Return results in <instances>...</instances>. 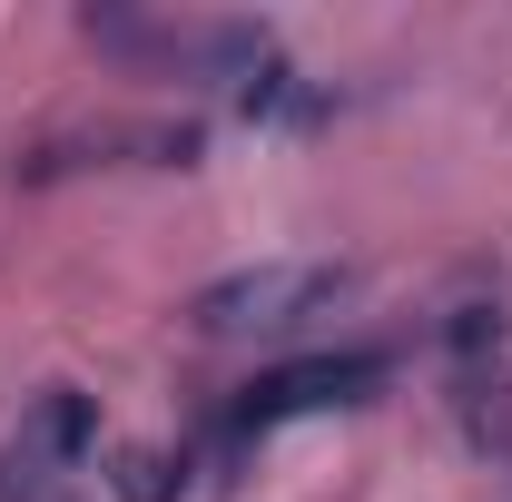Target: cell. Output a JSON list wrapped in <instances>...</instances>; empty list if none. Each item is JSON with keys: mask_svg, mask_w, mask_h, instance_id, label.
<instances>
[{"mask_svg": "<svg viewBox=\"0 0 512 502\" xmlns=\"http://www.w3.org/2000/svg\"><path fill=\"white\" fill-rule=\"evenodd\" d=\"M384 384V355H306V365H276V375H256L237 394V414H227V443H266L276 424H296V414H335V404H365Z\"/></svg>", "mask_w": 512, "mask_h": 502, "instance_id": "7a4b0ae2", "label": "cell"}, {"mask_svg": "<svg viewBox=\"0 0 512 502\" xmlns=\"http://www.w3.org/2000/svg\"><path fill=\"white\" fill-rule=\"evenodd\" d=\"M345 296V266L325 256H256V266H227L188 296V325L197 335H286Z\"/></svg>", "mask_w": 512, "mask_h": 502, "instance_id": "6da1fadb", "label": "cell"}, {"mask_svg": "<svg viewBox=\"0 0 512 502\" xmlns=\"http://www.w3.org/2000/svg\"><path fill=\"white\" fill-rule=\"evenodd\" d=\"M0 502H89V493H79V473H69L60 453H40V443L20 434L0 453Z\"/></svg>", "mask_w": 512, "mask_h": 502, "instance_id": "3957f363", "label": "cell"}, {"mask_svg": "<svg viewBox=\"0 0 512 502\" xmlns=\"http://www.w3.org/2000/svg\"><path fill=\"white\" fill-rule=\"evenodd\" d=\"M109 463H119V473H109L119 502H178V493H188V463H178V453H158V443H119Z\"/></svg>", "mask_w": 512, "mask_h": 502, "instance_id": "277c9868", "label": "cell"}]
</instances>
